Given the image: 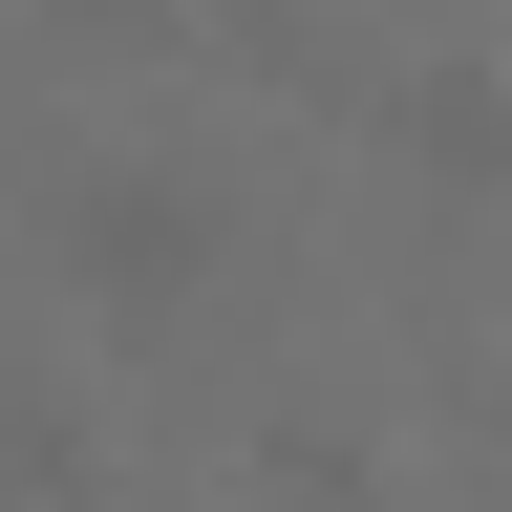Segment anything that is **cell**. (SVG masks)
<instances>
[{
  "label": "cell",
  "mask_w": 512,
  "mask_h": 512,
  "mask_svg": "<svg viewBox=\"0 0 512 512\" xmlns=\"http://www.w3.org/2000/svg\"><path fill=\"white\" fill-rule=\"evenodd\" d=\"M64 278H86V320H192L214 299V192L192 171H64Z\"/></svg>",
  "instance_id": "cell-1"
},
{
  "label": "cell",
  "mask_w": 512,
  "mask_h": 512,
  "mask_svg": "<svg viewBox=\"0 0 512 512\" xmlns=\"http://www.w3.org/2000/svg\"><path fill=\"white\" fill-rule=\"evenodd\" d=\"M406 150L448 192H512V64H427V86H406Z\"/></svg>",
  "instance_id": "cell-2"
},
{
  "label": "cell",
  "mask_w": 512,
  "mask_h": 512,
  "mask_svg": "<svg viewBox=\"0 0 512 512\" xmlns=\"http://www.w3.org/2000/svg\"><path fill=\"white\" fill-rule=\"evenodd\" d=\"M278 491L299 512H363V427H278Z\"/></svg>",
  "instance_id": "cell-3"
},
{
  "label": "cell",
  "mask_w": 512,
  "mask_h": 512,
  "mask_svg": "<svg viewBox=\"0 0 512 512\" xmlns=\"http://www.w3.org/2000/svg\"><path fill=\"white\" fill-rule=\"evenodd\" d=\"M43 22H86V43H128V22H171V0H43Z\"/></svg>",
  "instance_id": "cell-4"
}]
</instances>
